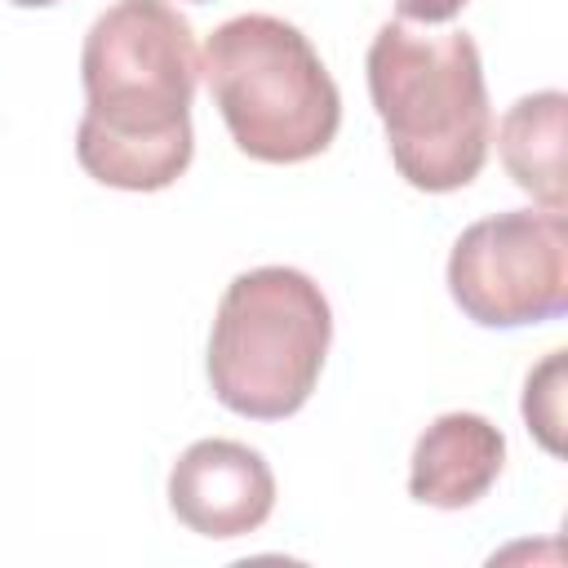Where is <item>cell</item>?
I'll list each match as a JSON object with an SVG mask.
<instances>
[{
  "label": "cell",
  "instance_id": "cell-1",
  "mask_svg": "<svg viewBox=\"0 0 568 568\" xmlns=\"http://www.w3.org/2000/svg\"><path fill=\"white\" fill-rule=\"evenodd\" d=\"M195 75L191 22L169 0H115L102 9L80 49V169L115 191H164L178 182L195 155Z\"/></svg>",
  "mask_w": 568,
  "mask_h": 568
},
{
  "label": "cell",
  "instance_id": "cell-3",
  "mask_svg": "<svg viewBox=\"0 0 568 568\" xmlns=\"http://www.w3.org/2000/svg\"><path fill=\"white\" fill-rule=\"evenodd\" d=\"M200 71L231 129V142L262 164H302L337 138L342 93L311 40L275 13L226 18Z\"/></svg>",
  "mask_w": 568,
  "mask_h": 568
},
{
  "label": "cell",
  "instance_id": "cell-10",
  "mask_svg": "<svg viewBox=\"0 0 568 568\" xmlns=\"http://www.w3.org/2000/svg\"><path fill=\"white\" fill-rule=\"evenodd\" d=\"M395 9H399V18L430 27V22H448V18H457V13L466 9V0H395Z\"/></svg>",
  "mask_w": 568,
  "mask_h": 568
},
{
  "label": "cell",
  "instance_id": "cell-4",
  "mask_svg": "<svg viewBox=\"0 0 568 568\" xmlns=\"http://www.w3.org/2000/svg\"><path fill=\"white\" fill-rule=\"evenodd\" d=\"M333 311L297 266H253L217 302L209 333V382L217 404L253 422L293 417L324 368Z\"/></svg>",
  "mask_w": 568,
  "mask_h": 568
},
{
  "label": "cell",
  "instance_id": "cell-9",
  "mask_svg": "<svg viewBox=\"0 0 568 568\" xmlns=\"http://www.w3.org/2000/svg\"><path fill=\"white\" fill-rule=\"evenodd\" d=\"M524 422L546 453H564V351H550L524 386Z\"/></svg>",
  "mask_w": 568,
  "mask_h": 568
},
{
  "label": "cell",
  "instance_id": "cell-11",
  "mask_svg": "<svg viewBox=\"0 0 568 568\" xmlns=\"http://www.w3.org/2000/svg\"><path fill=\"white\" fill-rule=\"evenodd\" d=\"M9 4H18V9H44V4H58V0H9Z\"/></svg>",
  "mask_w": 568,
  "mask_h": 568
},
{
  "label": "cell",
  "instance_id": "cell-8",
  "mask_svg": "<svg viewBox=\"0 0 568 568\" xmlns=\"http://www.w3.org/2000/svg\"><path fill=\"white\" fill-rule=\"evenodd\" d=\"M564 115L568 98L559 89L524 93L515 106H506L497 124V151L506 173L519 191H528L541 209L564 213L568 186H564Z\"/></svg>",
  "mask_w": 568,
  "mask_h": 568
},
{
  "label": "cell",
  "instance_id": "cell-2",
  "mask_svg": "<svg viewBox=\"0 0 568 568\" xmlns=\"http://www.w3.org/2000/svg\"><path fill=\"white\" fill-rule=\"evenodd\" d=\"M364 71L390 160L408 186L444 195L479 178L493 142V106L479 49L466 31L426 36L386 22L368 44Z\"/></svg>",
  "mask_w": 568,
  "mask_h": 568
},
{
  "label": "cell",
  "instance_id": "cell-7",
  "mask_svg": "<svg viewBox=\"0 0 568 568\" xmlns=\"http://www.w3.org/2000/svg\"><path fill=\"white\" fill-rule=\"evenodd\" d=\"M506 466V435L479 413H439L413 444L408 493L422 506H475Z\"/></svg>",
  "mask_w": 568,
  "mask_h": 568
},
{
  "label": "cell",
  "instance_id": "cell-6",
  "mask_svg": "<svg viewBox=\"0 0 568 568\" xmlns=\"http://www.w3.org/2000/svg\"><path fill=\"white\" fill-rule=\"evenodd\" d=\"M169 506L200 537H248L275 510V475L240 439H195L169 470Z\"/></svg>",
  "mask_w": 568,
  "mask_h": 568
},
{
  "label": "cell",
  "instance_id": "cell-5",
  "mask_svg": "<svg viewBox=\"0 0 568 568\" xmlns=\"http://www.w3.org/2000/svg\"><path fill=\"white\" fill-rule=\"evenodd\" d=\"M448 293L484 328H524L568 306V222L555 209H506L470 222L448 253Z\"/></svg>",
  "mask_w": 568,
  "mask_h": 568
}]
</instances>
